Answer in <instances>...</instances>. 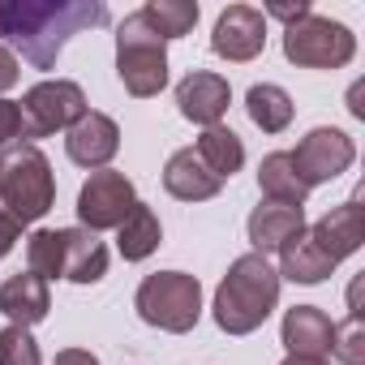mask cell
<instances>
[{
    "label": "cell",
    "mask_w": 365,
    "mask_h": 365,
    "mask_svg": "<svg viewBox=\"0 0 365 365\" xmlns=\"http://www.w3.org/2000/svg\"><path fill=\"white\" fill-rule=\"evenodd\" d=\"M0 207L22 228L56 207V176L35 142H9L0 150Z\"/></svg>",
    "instance_id": "cell-3"
},
{
    "label": "cell",
    "mask_w": 365,
    "mask_h": 365,
    "mask_svg": "<svg viewBox=\"0 0 365 365\" xmlns=\"http://www.w3.org/2000/svg\"><path fill=\"white\" fill-rule=\"evenodd\" d=\"M14 138H22V108L0 99V150H5Z\"/></svg>",
    "instance_id": "cell-28"
},
{
    "label": "cell",
    "mask_w": 365,
    "mask_h": 365,
    "mask_svg": "<svg viewBox=\"0 0 365 365\" xmlns=\"http://www.w3.org/2000/svg\"><path fill=\"white\" fill-rule=\"evenodd\" d=\"M258 190L267 194V202H284V207H305V198H309L288 150H271L258 163Z\"/></svg>",
    "instance_id": "cell-21"
},
{
    "label": "cell",
    "mask_w": 365,
    "mask_h": 365,
    "mask_svg": "<svg viewBox=\"0 0 365 365\" xmlns=\"http://www.w3.org/2000/svg\"><path fill=\"white\" fill-rule=\"evenodd\" d=\"M108 275V245L86 228H65V279L99 284Z\"/></svg>",
    "instance_id": "cell-18"
},
{
    "label": "cell",
    "mask_w": 365,
    "mask_h": 365,
    "mask_svg": "<svg viewBox=\"0 0 365 365\" xmlns=\"http://www.w3.org/2000/svg\"><path fill=\"white\" fill-rule=\"evenodd\" d=\"M22 241V224L5 211V207H0V258H5V254H14V245Z\"/></svg>",
    "instance_id": "cell-30"
},
{
    "label": "cell",
    "mask_w": 365,
    "mask_h": 365,
    "mask_svg": "<svg viewBox=\"0 0 365 365\" xmlns=\"http://www.w3.org/2000/svg\"><path fill=\"white\" fill-rule=\"evenodd\" d=\"M52 309V292H48V279L31 275V271H18L0 284V314H5L14 327H35L43 322Z\"/></svg>",
    "instance_id": "cell-17"
},
{
    "label": "cell",
    "mask_w": 365,
    "mask_h": 365,
    "mask_svg": "<svg viewBox=\"0 0 365 365\" xmlns=\"http://www.w3.org/2000/svg\"><path fill=\"white\" fill-rule=\"evenodd\" d=\"M194 155L220 176V180H228L232 172H241V163H245V142L228 129V125H211V129H202L198 133V146H194Z\"/></svg>",
    "instance_id": "cell-22"
},
{
    "label": "cell",
    "mask_w": 365,
    "mask_h": 365,
    "mask_svg": "<svg viewBox=\"0 0 365 365\" xmlns=\"http://www.w3.org/2000/svg\"><path fill=\"white\" fill-rule=\"evenodd\" d=\"M245 112L262 133H284L292 125V95L275 82H258L245 95Z\"/></svg>",
    "instance_id": "cell-23"
},
{
    "label": "cell",
    "mask_w": 365,
    "mask_h": 365,
    "mask_svg": "<svg viewBox=\"0 0 365 365\" xmlns=\"http://www.w3.org/2000/svg\"><path fill=\"white\" fill-rule=\"evenodd\" d=\"M26 271L39 279H65V228H39L26 241Z\"/></svg>",
    "instance_id": "cell-25"
},
{
    "label": "cell",
    "mask_w": 365,
    "mask_h": 365,
    "mask_svg": "<svg viewBox=\"0 0 365 365\" xmlns=\"http://www.w3.org/2000/svg\"><path fill=\"white\" fill-rule=\"evenodd\" d=\"M22 138L39 142L52 138L56 129H69L78 116H86V91L65 78H43L22 95Z\"/></svg>",
    "instance_id": "cell-7"
},
{
    "label": "cell",
    "mask_w": 365,
    "mask_h": 365,
    "mask_svg": "<svg viewBox=\"0 0 365 365\" xmlns=\"http://www.w3.org/2000/svg\"><path fill=\"white\" fill-rule=\"evenodd\" d=\"M305 14H314V9H309V0H297V5H267V14H262V18H279V22H288V26H292V22H301Z\"/></svg>",
    "instance_id": "cell-31"
},
{
    "label": "cell",
    "mask_w": 365,
    "mask_h": 365,
    "mask_svg": "<svg viewBox=\"0 0 365 365\" xmlns=\"http://www.w3.org/2000/svg\"><path fill=\"white\" fill-rule=\"evenodd\" d=\"M301 228H305V207H284V202H258L250 211V224H245L250 245L262 258L267 254H279Z\"/></svg>",
    "instance_id": "cell-14"
},
{
    "label": "cell",
    "mask_w": 365,
    "mask_h": 365,
    "mask_svg": "<svg viewBox=\"0 0 365 365\" xmlns=\"http://www.w3.org/2000/svg\"><path fill=\"white\" fill-rule=\"evenodd\" d=\"M18 78H22V65H18L14 48L0 43V99H5V91H14V86H18Z\"/></svg>",
    "instance_id": "cell-29"
},
{
    "label": "cell",
    "mask_w": 365,
    "mask_h": 365,
    "mask_svg": "<svg viewBox=\"0 0 365 365\" xmlns=\"http://www.w3.org/2000/svg\"><path fill=\"white\" fill-rule=\"evenodd\" d=\"M279 271L262 254H241L215 288V327L224 335H254L279 305Z\"/></svg>",
    "instance_id": "cell-2"
},
{
    "label": "cell",
    "mask_w": 365,
    "mask_h": 365,
    "mask_svg": "<svg viewBox=\"0 0 365 365\" xmlns=\"http://www.w3.org/2000/svg\"><path fill=\"white\" fill-rule=\"evenodd\" d=\"M331 335H335V322L318 305H292L279 327L288 356H331Z\"/></svg>",
    "instance_id": "cell-15"
},
{
    "label": "cell",
    "mask_w": 365,
    "mask_h": 365,
    "mask_svg": "<svg viewBox=\"0 0 365 365\" xmlns=\"http://www.w3.org/2000/svg\"><path fill=\"white\" fill-rule=\"evenodd\" d=\"M331 356L339 365H365V327H361V314H348L344 322H335Z\"/></svg>",
    "instance_id": "cell-26"
},
{
    "label": "cell",
    "mask_w": 365,
    "mask_h": 365,
    "mask_svg": "<svg viewBox=\"0 0 365 365\" xmlns=\"http://www.w3.org/2000/svg\"><path fill=\"white\" fill-rule=\"evenodd\" d=\"M335 271V262L318 250V241L309 237V228H301L284 250H279V279L292 284H322Z\"/></svg>",
    "instance_id": "cell-19"
},
{
    "label": "cell",
    "mask_w": 365,
    "mask_h": 365,
    "mask_svg": "<svg viewBox=\"0 0 365 365\" xmlns=\"http://www.w3.org/2000/svg\"><path fill=\"white\" fill-rule=\"evenodd\" d=\"M159 241H163V228H159L155 207L133 202V211H129V215L120 220V228H116V250H120V258H125V262H142V258H150V254L159 250Z\"/></svg>",
    "instance_id": "cell-20"
},
{
    "label": "cell",
    "mask_w": 365,
    "mask_h": 365,
    "mask_svg": "<svg viewBox=\"0 0 365 365\" xmlns=\"http://www.w3.org/2000/svg\"><path fill=\"white\" fill-rule=\"evenodd\" d=\"M133 202H138L133 180L116 168H99L78 190V220L86 232H108V228H120V220L133 211Z\"/></svg>",
    "instance_id": "cell-8"
},
{
    "label": "cell",
    "mask_w": 365,
    "mask_h": 365,
    "mask_svg": "<svg viewBox=\"0 0 365 365\" xmlns=\"http://www.w3.org/2000/svg\"><path fill=\"white\" fill-rule=\"evenodd\" d=\"M95 26H108L103 0H0V39L35 69H56L65 43Z\"/></svg>",
    "instance_id": "cell-1"
},
{
    "label": "cell",
    "mask_w": 365,
    "mask_h": 365,
    "mask_svg": "<svg viewBox=\"0 0 365 365\" xmlns=\"http://www.w3.org/2000/svg\"><path fill=\"white\" fill-rule=\"evenodd\" d=\"M163 190L180 202H207L224 190V180L194 155V146H185L163 163Z\"/></svg>",
    "instance_id": "cell-16"
},
{
    "label": "cell",
    "mask_w": 365,
    "mask_h": 365,
    "mask_svg": "<svg viewBox=\"0 0 365 365\" xmlns=\"http://www.w3.org/2000/svg\"><path fill=\"white\" fill-rule=\"evenodd\" d=\"M116 150H120V125H116L108 112H91V108H86V116H78V120L65 129V155H69L78 168L99 172V168H108V163L116 159Z\"/></svg>",
    "instance_id": "cell-11"
},
{
    "label": "cell",
    "mask_w": 365,
    "mask_h": 365,
    "mask_svg": "<svg viewBox=\"0 0 365 365\" xmlns=\"http://www.w3.org/2000/svg\"><path fill=\"white\" fill-rule=\"evenodd\" d=\"M133 309L146 327H159L168 335H185L202 318V284L190 271H155L138 284Z\"/></svg>",
    "instance_id": "cell-4"
},
{
    "label": "cell",
    "mask_w": 365,
    "mask_h": 365,
    "mask_svg": "<svg viewBox=\"0 0 365 365\" xmlns=\"http://www.w3.org/2000/svg\"><path fill=\"white\" fill-rule=\"evenodd\" d=\"M116 78L133 99H150L168 86V43L155 35L142 9L116 26Z\"/></svg>",
    "instance_id": "cell-5"
},
{
    "label": "cell",
    "mask_w": 365,
    "mask_h": 365,
    "mask_svg": "<svg viewBox=\"0 0 365 365\" xmlns=\"http://www.w3.org/2000/svg\"><path fill=\"white\" fill-rule=\"evenodd\" d=\"M267 48V18L262 9L254 5H228L211 31V52L220 61H232V65H245L254 56H262Z\"/></svg>",
    "instance_id": "cell-10"
},
{
    "label": "cell",
    "mask_w": 365,
    "mask_h": 365,
    "mask_svg": "<svg viewBox=\"0 0 365 365\" xmlns=\"http://www.w3.org/2000/svg\"><path fill=\"white\" fill-rule=\"evenodd\" d=\"M0 365H43L31 327H14L9 322L5 331H0Z\"/></svg>",
    "instance_id": "cell-27"
},
{
    "label": "cell",
    "mask_w": 365,
    "mask_h": 365,
    "mask_svg": "<svg viewBox=\"0 0 365 365\" xmlns=\"http://www.w3.org/2000/svg\"><path fill=\"white\" fill-rule=\"evenodd\" d=\"M288 155H292V168H297V176H301V185L314 190V185H327V180H335V176H344V172L352 168L356 142H352L344 129L318 125V129H309V133L297 142V150H288Z\"/></svg>",
    "instance_id": "cell-9"
},
{
    "label": "cell",
    "mask_w": 365,
    "mask_h": 365,
    "mask_svg": "<svg viewBox=\"0 0 365 365\" xmlns=\"http://www.w3.org/2000/svg\"><path fill=\"white\" fill-rule=\"evenodd\" d=\"M142 18L155 26V35L168 43V39H185L194 26H198V5L194 0H146L142 5Z\"/></svg>",
    "instance_id": "cell-24"
},
{
    "label": "cell",
    "mask_w": 365,
    "mask_h": 365,
    "mask_svg": "<svg viewBox=\"0 0 365 365\" xmlns=\"http://www.w3.org/2000/svg\"><path fill=\"white\" fill-rule=\"evenodd\" d=\"M279 365H331L327 356H284Z\"/></svg>",
    "instance_id": "cell-33"
},
{
    "label": "cell",
    "mask_w": 365,
    "mask_h": 365,
    "mask_svg": "<svg viewBox=\"0 0 365 365\" xmlns=\"http://www.w3.org/2000/svg\"><path fill=\"white\" fill-rule=\"evenodd\" d=\"M309 237L318 241V250L339 267L348 254H356L361 250V241H365V215H361V190L348 198V202H339V207H331L314 228H309Z\"/></svg>",
    "instance_id": "cell-13"
},
{
    "label": "cell",
    "mask_w": 365,
    "mask_h": 365,
    "mask_svg": "<svg viewBox=\"0 0 365 365\" xmlns=\"http://www.w3.org/2000/svg\"><path fill=\"white\" fill-rule=\"evenodd\" d=\"M284 56L301 69H344L356 56V35L344 22L305 14L301 22L284 26Z\"/></svg>",
    "instance_id": "cell-6"
},
{
    "label": "cell",
    "mask_w": 365,
    "mask_h": 365,
    "mask_svg": "<svg viewBox=\"0 0 365 365\" xmlns=\"http://www.w3.org/2000/svg\"><path fill=\"white\" fill-rule=\"evenodd\" d=\"M228 103H232V86H228L224 73L194 69V73H185V78L176 82V108H180V116L202 125V129L220 125L224 112H228Z\"/></svg>",
    "instance_id": "cell-12"
},
{
    "label": "cell",
    "mask_w": 365,
    "mask_h": 365,
    "mask_svg": "<svg viewBox=\"0 0 365 365\" xmlns=\"http://www.w3.org/2000/svg\"><path fill=\"white\" fill-rule=\"evenodd\" d=\"M52 365H99V356H95V352H86V348H61Z\"/></svg>",
    "instance_id": "cell-32"
}]
</instances>
